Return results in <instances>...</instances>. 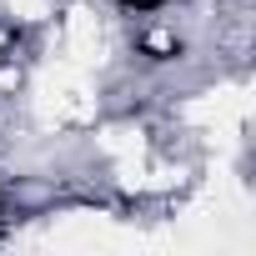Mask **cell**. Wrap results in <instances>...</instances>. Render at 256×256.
I'll list each match as a JSON object with an SVG mask.
<instances>
[{
    "mask_svg": "<svg viewBox=\"0 0 256 256\" xmlns=\"http://www.w3.org/2000/svg\"><path fill=\"white\" fill-rule=\"evenodd\" d=\"M100 6H110L116 16H131V20H161L176 0H100Z\"/></svg>",
    "mask_w": 256,
    "mask_h": 256,
    "instance_id": "1",
    "label": "cell"
}]
</instances>
